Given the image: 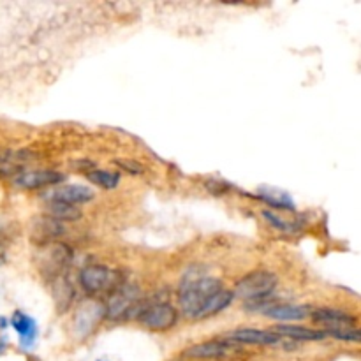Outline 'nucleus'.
Instances as JSON below:
<instances>
[{"instance_id":"f257e3e1","label":"nucleus","mask_w":361,"mask_h":361,"mask_svg":"<svg viewBox=\"0 0 361 361\" xmlns=\"http://www.w3.org/2000/svg\"><path fill=\"white\" fill-rule=\"evenodd\" d=\"M221 289L224 288H222V282L219 279L200 274L187 275L178 289L180 310L189 319H197L204 303Z\"/></svg>"},{"instance_id":"ddd939ff","label":"nucleus","mask_w":361,"mask_h":361,"mask_svg":"<svg viewBox=\"0 0 361 361\" xmlns=\"http://www.w3.org/2000/svg\"><path fill=\"white\" fill-rule=\"evenodd\" d=\"M71 261H73V250L66 243H53L49 245V252L46 263L42 264V270H48L51 275H56L66 270Z\"/></svg>"},{"instance_id":"aec40b11","label":"nucleus","mask_w":361,"mask_h":361,"mask_svg":"<svg viewBox=\"0 0 361 361\" xmlns=\"http://www.w3.org/2000/svg\"><path fill=\"white\" fill-rule=\"evenodd\" d=\"M37 231H39L37 240H41V242H48V240H55L56 236L62 235L63 228L60 222L53 221V219H42L37 226ZM37 240H35V242H37Z\"/></svg>"},{"instance_id":"5701e85b","label":"nucleus","mask_w":361,"mask_h":361,"mask_svg":"<svg viewBox=\"0 0 361 361\" xmlns=\"http://www.w3.org/2000/svg\"><path fill=\"white\" fill-rule=\"evenodd\" d=\"M116 164H118L122 169H126V171L133 173V175H141V173L145 171L143 166L133 161H116Z\"/></svg>"},{"instance_id":"4be33fe9","label":"nucleus","mask_w":361,"mask_h":361,"mask_svg":"<svg viewBox=\"0 0 361 361\" xmlns=\"http://www.w3.org/2000/svg\"><path fill=\"white\" fill-rule=\"evenodd\" d=\"M263 217L267 219V221L270 222V224L274 226V228L281 229V231H286V233H293V231H295V224H293V222L284 221V219L279 217V215L274 214V212L264 210L263 212Z\"/></svg>"},{"instance_id":"9d476101","label":"nucleus","mask_w":361,"mask_h":361,"mask_svg":"<svg viewBox=\"0 0 361 361\" xmlns=\"http://www.w3.org/2000/svg\"><path fill=\"white\" fill-rule=\"evenodd\" d=\"M226 341L233 344H254V345H277L281 344L282 337L275 335L274 331H261L252 330V328H243V330H235L226 335Z\"/></svg>"},{"instance_id":"6ab92c4d","label":"nucleus","mask_w":361,"mask_h":361,"mask_svg":"<svg viewBox=\"0 0 361 361\" xmlns=\"http://www.w3.org/2000/svg\"><path fill=\"white\" fill-rule=\"evenodd\" d=\"M87 178L92 183L99 187H104V189H115L120 183V175L113 171H104V169H92L87 175Z\"/></svg>"},{"instance_id":"2eb2a0df","label":"nucleus","mask_w":361,"mask_h":361,"mask_svg":"<svg viewBox=\"0 0 361 361\" xmlns=\"http://www.w3.org/2000/svg\"><path fill=\"white\" fill-rule=\"evenodd\" d=\"M102 314V309L99 303H87V305H83L80 309V312H78L76 316V328L80 330V335H87L90 334L92 328L95 326V323L99 321V316Z\"/></svg>"},{"instance_id":"1a4fd4ad","label":"nucleus","mask_w":361,"mask_h":361,"mask_svg":"<svg viewBox=\"0 0 361 361\" xmlns=\"http://www.w3.org/2000/svg\"><path fill=\"white\" fill-rule=\"evenodd\" d=\"M233 353H238L236 344L222 338V341H210V342H203V344L192 345V348L187 351V356H190V358H197V360H221V358H226V356L233 355Z\"/></svg>"},{"instance_id":"f8f14e48","label":"nucleus","mask_w":361,"mask_h":361,"mask_svg":"<svg viewBox=\"0 0 361 361\" xmlns=\"http://www.w3.org/2000/svg\"><path fill=\"white\" fill-rule=\"evenodd\" d=\"M310 316L314 317V321L324 324L326 330L342 326H356V317L338 309H316L312 310Z\"/></svg>"},{"instance_id":"39448f33","label":"nucleus","mask_w":361,"mask_h":361,"mask_svg":"<svg viewBox=\"0 0 361 361\" xmlns=\"http://www.w3.org/2000/svg\"><path fill=\"white\" fill-rule=\"evenodd\" d=\"M247 310L261 312L275 321H302L312 314V309L307 305H291V303H274L270 298L256 303H247Z\"/></svg>"},{"instance_id":"412c9836","label":"nucleus","mask_w":361,"mask_h":361,"mask_svg":"<svg viewBox=\"0 0 361 361\" xmlns=\"http://www.w3.org/2000/svg\"><path fill=\"white\" fill-rule=\"evenodd\" d=\"M326 337H334L337 341H344V342H360L361 335L360 330L356 326H342V328H331V330L324 331Z\"/></svg>"},{"instance_id":"0eeeda50","label":"nucleus","mask_w":361,"mask_h":361,"mask_svg":"<svg viewBox=\"0 0 361 361\" xmlns=\"http://www.w3.org/2000/svg\"><path fill=\"white\" fill-rule=\"evenodd\" d=\"M48 201H55V203H63V204H83L88 201L94 200V190L87 185H76V183H62V185H56L55 189L49 190L46 194Z\"/></svg>"},{"instance_id":"f3484780","label":"nucleus","mask_w":361,"mask_h":361,"mask_svg":"<svg viewBox=\"0 0 361 361\" xmlns=\"http://www.w3.org/2000/svg\"><path fill=\"white\" fill-rule=\"evenodd\" d=\"M46 214H48V219H53L56 222H71L78 221L81 217L80 210L76 207H71V204L63 203H55V201H49L48 207H46Z\"/></svg>"},{"instance_id":"dca6fc26","label":"nucleus","mask_w":361,"mask_h":361,"mask_svg":"<svg viewBox=\"0 0 361 361\" xmlns=\"http://www.w3.org/2000/svg\"><path fill=\"white\" fill-rule=\"evenodd\" d=\"M233 298H235V295H233L231 291H228V289H221V291L215 293V295L204 303V307L201 309L200 317H197V319H207V317H212L215 316V314L222 312V310L228 309V307L231 305Z\"/></svg>"},{"instance_id":"9b49d317","label":"nucleus","mask_w":361,"mask_h":361,"mask_svg":"<svg viewBox=\"0 0 361 361\" xmlns=\"http://www.w3.org/2000/svg\"><path fill=\"white\" fill-rule=\"evenodd\" d=\"M11 326H13L14 331L18 334L21 348L30 349L32 345L35 344L39 328H37V323H35L30 316L23 314L21 310H16V312L13 314V317H11Z\"/></svg>"},{"instance_id":"7ed1b4c3","label":"nucleus","mask_w":361,"mask_h":361,"mask_svg":"<svg viewBox=\"0 0 361 361\" xmlns=\"http://www.w3.org/2000/svg\"><path fill=\"white\" fill-rule=\"evenodd\" d=\"M80 284L83 291L90 296L111 295L118 286H122V275L113 268L102 267V264H90L85 267L80 274Z\"/></svg>"},{"instance_id":"a211bd4d","label":"nucleus","mask_w":361,"mask_h":361,"mask_svg":"<svg viewBox=\"0 0 361 361\" xmlns=\"http://www.w3.org/2000/svg\"><path fill=\"white\" fill-rule=\"evenodd\" d=\"M257 200L264 201L270 207L279 208V210H295V203H293L291 196H288L286 192H275V190H261Z\"/></svg>"},{"instance_id":"423d86ee","label":"nucleus","mask_w":361,"mask_h":361,"mask_svg":"<svg viewBox=\"0 0 361 361\" xmlns=\"http://www.w3.org/2000/svg\"><path fill=\"white\" fill-rule=\"evenodd\" d=\"M137 319L145 328H150V330H169L178 321V312L169 303H154L150 307L147 305Z\"/></svg>"},{"instance_id":"4468645a","label":"nucleus","mask_w":361,"mask_h":361,"mask_svg":"<svg viewBox=\"0 0 361 361\" xmlns=\"http://www.w3.org/2000/svg\"><path fill=\"white\" fill-rule=\"evenodd\" d=\"M275 335L279 337H286L289 341H296V342H312V341H323L326 335L324 331H317V330H310V328H303V326H295V324H277L274 328Z\"/></svg>"},{"instance_id":"f03ea898","label":"nucleus","mask_w":361,"mask_h":361,"mask_svg":"<svg viewBox=\"0 0 361 361\" xmlns=\"http://www.w3.org/2000/svg\"><path fill=\"white\" fill-rule=\"evenodd\" d=\"M147 309L145 300L141 298V291L134 284L118 286L106 303V317L111 321H123L129 317L141 316V312Z\"/></svg>"},{"instance_id":"20e7f679","label":"nucleus","mask_w":361,"mask_h":361,"mask_svg":"<svg viewBox=\"0 0 361 361\" xmlns=\"http://www.w3.org/2000/svg\"><path fill=\"white\" fill-rule=\"evenodd\" d=\"M277 284H279L277 275L271 274V271H267V270L252 271V274L245 275V277L236 284L235 293H233V295L245 300L247 303H256V302H261V300L270 298V295L275 291Z\"/></svg>"},{"instance_id":"6e6552de","label":"nucleus","mask_w":361,"mask_h":361,"mask_svg":"<svg viewBox=\"0 0 361 361\" xmlns=\"http://www.w3.org/2000/svg\"><path fill=\"white\" fill-rule=\"evenodd\" d=\"M63 182L62 173L55 169H34V171H21L20 175L14 176V183L21 189H42V187L59 185Z\"/></svg>"}]
</instances>
